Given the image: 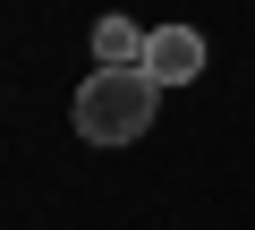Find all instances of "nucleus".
I'll use <instances>...</instances> for the list:
<instances>
[{
    "instance_id": "obj_1",
    "label": "nucleus",
    "mask_w": 255,
    "mask_h": 230,
    "mask_svg": "<svg viewBox=\"0 0 255 230\" xmlns=\"http://www.w3.org/2000/svg\"><path fill=\"white\" fill-rule=\"evenodd\" d=\"M153 102H162V77L145 60H128V68H94L77 85V137L85 145H136L153 128Z\"/></svg>"
},
{
    "instance_id": "obj_2",
    "label": "nucleus",
    "mask_w": 255,
    "mask_h": 230,
    "mask_svg": "<svg viewBox=\"0 0 255 230\" xmlns=\"http://www.w3.org/2000/svg\"><path fill=\"white\" fill-rule=\"evenodd\" d=\"M145 68H153L162 85H196V77H204V34H196V26H153V34H145Z\"/></svg>"
},
{
    "instance_id": "obj_3",
    "label": "nucleus",
    "mask_w": 255,
    "mask_h": 230,
    "mask_svg": "<svg viewBox=\"0 0 255 230\" xmlns=\"http://www.w3.org/2000/svg\"><path fill=\"white\" fill-rule=\"evenodd\" d=\"M94 60H102V68H128V60H145V34L128 26V17H102V26H94Z\"/></svg>"
}]
</instances>
